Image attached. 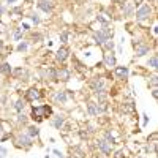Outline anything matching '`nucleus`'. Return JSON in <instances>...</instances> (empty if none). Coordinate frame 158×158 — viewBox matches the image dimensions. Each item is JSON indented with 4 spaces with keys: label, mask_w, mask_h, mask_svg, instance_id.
I'll return each instance as SVG.
<instances>
[{
    "label": "nucleus",
    "mask_w": 158,
    "mask_h": 158,
    "mask_svg": "<svg viewBox=\"0 0 158 158\" xmlns=\"http://www.w3.org/2000/svg\"><path fill=\"white\" fill-rule=\"evenodd\" d=\"M105 46H106V49H111V51L114 49V43L109 41V40H107V41H105Z\"/></svg>",
    "instance_id": "23"
},
{
    "label": "nucleus",
    "mask_w": 158,
    "mask_h": 158,
    "mask_svg": "<svg viewBox=\"0 0 158 158\" xmlns=\"http://www.w3.org/2000/svg\"><path fill=\"white\" fill-rule=\"evenodd\" d=\"M30 17H32V21H33V22H35V24H40V17L37 16V14H32V16H30Z\"/></svg>",
    "instance_id": "26"
},
{
    "label": "nucleus",
    "mask_w": 158,
    "mask_h": 158,
    "mask_svg": "<svg viewBox=\"0 0 158 158\" xmlns=\"http://www.w3.org/2000/svg\"><path fill=\"white\" fill-rule=\"evenodd\" d=\"M14 107H16V111H19V112H21V111L26 107V101H24V100H17V101H16V106H14Z\"/></svg>",
    "instance_id": "18"
},
{
    "label": "nucleus",
    "mask_w": 158,
    "mask_h": 158,
    "mask_svg": "<svg viewBox=\"0 0 158 158\" xmlns=\"http://www.w3.org/2000/svg\"><path fill=\"white\" fill-rule=\"evenodd\" d=\"M38 8L43 10V11H46V13H51L52 11V5L48 2V0H40V2H38Z\"/></svg>",
    "instance_id": "3"
},
{
    "label": "nucleus",
    "mask_w": 158,
    "mask_h": 158,
    "mask_svg": "<svg viewBox=\"0 0 158 158\" xmlns=\"http://www.w3.org/2000/svg\"><path fill=\"white\" fill-rule=\"evenodd\" d=\"M89 114L90 116H96L98 112H101V107H100L98 105H95V103H89Z\"/></svg>",
    "instance_id": "5"
},
{
    "label": "nucleus",
    "mask_w": 158,
    "mask_h": 158,
    "mask_svg": "<svg viewBox=\"0 0 158 158\" xmlns=\"http://www.w3.org/2000/svg\"><path fill=\"white\" fill-rule=\"evenodd\" d=\"M147 52H149V46H138V48H136V55L138 57L146 55Z\"/></svg>",
    "instance_id": "10"
},
{
    "label": "nucleus",
    "mask_w": 158,
    "mask_h": 158,
    "mask_svg": "<svg viewBox=\"0 0 158 158\" xmlns=\"http://www.w3.org/2000/svg\"><path fill=\"white\" fill-rule=\"evenodd\" d=\"M101 33L105 35V37H106L107 40H109L111 37H112V30H111V28H107V27H105V28H103V30H101Z\"/></svg>",
    "instance_id": "19"
},
{
    "label": "nucleus",
    "mask_w": 158,
    "mask_h": 158,
    "mask_svg": "<svg viewBox=\"0 0 158 158\" xmlns=\"http://www.w3.org/2000/svg\"><path fill=\"white\" fill-rule=\"evenodd\" d=\"M92 87L93 89H95V90H101V89H103V79H95V81H93L92 82Z\"/></svg>",
    "instance_id": "14"
},
{
    "label": "nucleus",
    "mask_w": 158,
    "mask_h": 158,
    "mask_svg": "<svg viewBox=\"0 0 158 158\" xmlns=\"http://www.w3.org/2000/svg\"><path fill=\"white\" fill-rule=\"evenodd\" d=\"M3 157H5V155H3V153H2V152H0V158H3Z\"/></svg>",
    "instance_id": "39"
},
{
    "label": "nucleus",
    "mask_w": 158,
    "mask_h": 158,
    "mask_svg": "<svg viewBox=\"0 0 158 158\" xmlns=\"http://www.w3.org/2000/svg\"><path fill=\"white\" fill-rule=\"evenodd\" d=\"M116 74L119 78H127L128 76V68L127 67H117L116 68Z\"/></svg>",
    "instance_id": "7"
},
{
    "label": "nucleus",
    "mask_w": 158,
    "mask_h": 158,
    "mask_svg": "<svg viewBox=\"0 0 158 158\" xmlns=\"http://www.w3.org/2000/svg\"><path fill=\"white\" fill-rule=\"evenodd\" d=\"M38 133H40V130L37 127H30V128H28V134H30V136H38Z\"/></svg>",
    "instance_id": "20"
},
{
    "label": "nucleus",
    "mask_w": 158,
    "mask_h": 158,
    "mask_svg": "<svg viewBox=\"0 0 158 158\" xmlns=\"http://www.w3.org/2000/svg\"><path fill=\"white\" fill-rule=\"evenodd\" d=\"M125 14H131V6H125Z\"/></svg>",
    "instance_id": "28"
},
{
    "label": "nucleus",
    "mask_w": 158,
    "mask_h": 158,
    "mask_svg": "<svg viewBox=\"0 0 158 158\" xmlns=\"http://www.w3.org/2000/svg\"><path fill=\"white\" fill-rule=\"evenodd\" d=\"M114 2H120V3H123V2H125V0H114Z\"/></svg>",
    "instance_id": "37"
},
{
    "label": "nucleus",
    "mask_w": 158,
    "mask_h": 158,
    "mask_svg": "<svg viewBox=\"0 0 158 158\" xmlns=\"http://www.w3.org/2000/svg\"><path fill=\"white\" fill-rule=\"evenodd\" d=\"M105 63L107 67H116V57L112 55V52H111V54H105Z\"/></svg>",
    "instance_id": "6"
},
{
    "label": "nucleus",
    "mask_w": 158,
    "mask_h": 158,
    "mask_svg": "<svg viewBox=\"0 0 158 158\" xmlns=\"http://www.w3.org/2000/svg\"><path fill=\"white\" fill-rule=\"evenodd\" d=\"M26 49H27V43H21V44L17 46V51H19V52L26 51Z\"/></svg>",
    "instance_id": "24"
},
{
    "label": "nucleus",
    "mask_w": 158,
    "mask_h": 158,
    "mask_svg": "<svg viewBox=\"0 0 158 158\" xmlns=\"http://www.w3.org/2000/svg\"><path fill=\"white\" fill-rule=\"evenodd\" d=\"M0 71H2L3 74H10L11 73V67H10V63H2V65H0Z\"/></svg>",
    "instance_id": "16"
},
{
    "label": "nucleus",
    "mask_w": 158,
    "mask_h": 158,
    "mask_svg": "<svg viewBox=\"0 0 158 158\" xmlns=\"http://www.w3.org/2000/svg\"><path fill=\"white\" fill-rule=\"evenodd\" d=\"M68 59V49L67 48H60L59 51H57V60H60V62H65Z\"/></svg>",
    "instance_id": "4"
},
{
    "label": "nucleus",
    "mask_w": 158,
    "mask_h": 158,
    "mask_svg": "<svg viewBox=\"0 0 158 158\" xmlns=\"http://www.w3.org/2000/svg\"><path fill=\"white\" fill-rule=\"evenodd\" d=\"M54 100H55V101H60V103H65L67 101V93L65 92H57L55 96H54Z\"/></svg>",
    "instance_id": "11"
},
{
    "label": "nucleus",
    "mask_w": 158,
    "mask_h": 158,
    "mask_svg": "<svg viewBox=\"0 0 158 158\" xmlns=\"http://www.w3.org/2000/svg\"><path fill=\"white\" fill-rule=\"evenodd\" d=\"M150 82H152V85H157V84H158V81H157V76H153V78H152V81H150Z\"/></svg>",
    "instance_id": "30"
},
{
    "label": "nucleus",
    "mask_w": 158,
    "mask_h": 158,
    "mask_svg": "<svg viewBox=\"0 0 158 158\" xmlns=\"http://www.w3.org/2000/svg\"><path fill=\"white\" fill-rule=\"evenodd\" d=\"M157 63H158V62H157V55H152V57L149 59V62H147V65L155 70V68H157Z\"/></svg>",
    "instance_id": "17"
},
{
    "label": "nucleus",
    "mask_w": 158,
    "mask_h": 158,
    "mask_svg": "<svg viewBox=\"0 0 158 158\" xmlns=\"http://www.w3.org/2000/svg\"><path fill=\"white\" fill-rule=\"evenodd\" d=\"M105 138H106V142H109L111 146L114 144V138L111 136V133H109V131H106V133H105Z\"/></svg>",
    "instance_id": "21"
},
{
    "label": "nucleus",
    "mask_w": 158,
    "mask_h": 158,
    "mask_svg": "<svg viewBox=\"0 0 158 158\" xmlns=\"http://www.w3.org/2000/svg\"><path fill=\"white\" fill-rule=\"evenodd\" d=\"M26 120H27V117L24 116V114H21V116H19V122H22V123H24Z\"/></svg>",
    "instance_id": "29"
},
{
    "label": "nucleus",
    "mask_w": 158,
    "mask_h": 158,
    "mask_svg": "<svg viewBox=\"0 0 158 158\" xmlns=\"http://www.w3.org/2000/svg\"><path fill=\"white\" fill-rule=\"evenodd\" d=\"M14 38H16V40H19V38H21V28H17V30L14 32Z\"/></svg>",
    "instance_id": "27"
},
{
    "label": "nucleus",
    "mask_w": 158,
    "mask_h": 158,
    "mask_svg": "<svg viewBox=\"0 0 158 158\" xmlns=\"http://www.w3.org/2000/svg\"><path fill=\"white\" fill-rule=\"evenodd\" d=\"M68 37H70V33H68L67 30H65V32H62V33H60V41H62V43H67Z\"/></svg>",
    "instance_id": "22"
},
{
    "label": "nucleus",
    "mask_w": 158,
    "mask_h": 158,
    "mask_svg": "<svg viewBox=\"0 0 158 158\" xmlns=\"http://www.w3.org/2000/svg\"><path fill=\"white\" fill-rule=\"evenodd\" d=\"M63 122H65V119H63L62 116H59V117L55 119V120H54V123H52V125L57 128V130H60V127L63 125Z\"/></svg>",
    "instance_id": "15"
},
{
    "label": "nucleus",
    "mask_w": 158,
    "mask_h": 158,
    "mask_svg": "<svg viewBox=\"0 0 158 158\" xmlns=\"http://www.w3.org/2000/svg\"><path fill=\"white\" fill-rule=\"evenodd\" d=\"M95 40H96L98 44H105V41H107V38L101 33V32H96V33H95Z\"/></svg>",
    "instance_id": "13"
},
{
    "label": "nucleus",
    "mask_w": 158,
    "mask_h": 158,
    "mask_svg": "<svg viewBox=\"0 0 158 158\" xmlns=\"http://www.w3.org/2000/svg\"><path fill=\"white\" fill-rule=\"evenodd\" d=\"M6 2H8V3H14L16 0H6Z\"/></svg>",
    "instance_id": "36"
},
{
    "label": "nucleus",
    "mask_w": 158,
    "mask_h": 158,
    "mask_svg": "<svg viewBox=\"0 0 158 158\" xmlns=\"http://www.w3.org/2000/svg\"><path fill=\"white\" fill-rule=\"evenodd\" d=\"M3 13V8H2V6H0V14H2Z\"/></svg>",
    "instance_id": "38"
},
{
    "label": "nucleus",
    "mask_w": 158,
    "mask_h": 158,
    "mask_svg": "<svg viewBox=\"0 0 158 158\" xmlns=\"http://www.w3.org/2000/svg\"><path fill=\"white\" fill-rule=\"evenodd\" d=\"M57 78L62 79V81H68V79H70V71L68 70H60L59 74H57Z\"/></svg>",
    "instance_id": "12"
},
{
    "label": "nucleus",
    "mask_w": 158,
    "mask_h": 158,
    "mask_svg": "<svg viewBox=\"0 0 158 158\" xmlns=\"http://www.w3.org/2000/svg\"><path fill=\"white\" fill-rule=\"evenodd\" d=\"M98 149L101 150L103 153H106V155H109V153H111V144H109V142H106L105 139L98 141Z\"/></svg>",
    "instance_id": "2"
},
{
    "label": "nucleus",
    "mask_w": 158,
    "mask_h": 158,
    "mask_svg": "<svg viewBox=\"0 0 158 158\" xmlns=\"http://www.w3.org/2000/svg\"><path fill=\"white\" fill-rule=\"evenodd\" d=\"M0 152H2V153H3V155H6V149H3V147H2V146H0Z\"/></svg>",
    "instance_id": "32"
},
{
    "label": "nucleus",
    "mask_w": 158,
    "mask_h": 158,
    "mask_svg": "<svg viewBox=\"0 0 158 158\" xmlns=\"http://www.w3.org/2000/svg\"><path fill=\"white\" fill-rule=\"evenodd\" d=\"M142 117H144V125H146V123H147V122H149V117H147V116H146V114H144V116H142Z\"/></svg>",
    "instance_id": "34"
},
{
    "label": "nucleus",
    "mask_w": 158,
    "mask_h": 158,
    "mask_svg": "<svg viewBox=\"0 0 158 158\" xmlns=\"http://www.w3.org/2000/svg\"><path fill=\"white\" fill-rule=\"evenodd\" d=\"M134 5H142V0H134Z\"/></svg>",
    "instance_id": "33"
},
{
    "label": "nucleus",
    "mask_w": 158,
    "mask_h": 158,
    "mask_svg": "<svg viewBox=\"0 0 158 158\" xmlns=\"http://www.w3.org/2000/svg\"><path fill=\"white\" fill-rule=\"evenodd\" d=\"M125 157V152L123 150H119V152H116V157L114 158H123Z\"/></svg>",
    "instance_id": "25"
},
{
    "label": "nucleus",
    "mask_w": 158,
    "mask_h": 158,
    "mask_svg": "<svg viewBox=\"0 0 158 158\" xmlns=\"http://www.w3.org/2000/svg\"><path fill=\"white\" fill-rule=\"evenodd\" d=\"M19 146H24V147H30L32 146V141L28 136H21L19 138Z\"/></svg>",
    "instance_id": "9"
},
{
    "label": "nucleus",
    "mask_w": 158,
    "mask_h": 158,
    "mask_svg": "<svg viewBox=\"0 0 158 158\" xmlns=\"http://www.w3.org/2000/svg\"><path fill=\"white\" fill-rule=\"evenodd\" d=\"M152 96H153V98H157V96H158V93H157V90H153V92H152Z\"/></svg>",
    "instance_id": "35"
},
{
    "label": "nucleus",
    "mask_w": 158,
    "mask_h": 158,
    "mask_svg": "<svg viewBox=\"0 0 158 158\" xmlns=\"http://www.w3.org/2000/svg\"><path fill=\"white\" fill-rule=\"evenodd\" d=\"M150 16V6L149 5H142L141 8L136 11V19L138 21H144Z\"/></svg>",
    "instance_id": "1"
},
{
    "label": "nucleus",
    "mask_w": 158,
    "mask_h": 158,
    "mask_svg": "<svg viewBox=\"0 0 158 158\" xmlns=\"http://www.w3.org/2000/svg\"><path fill=\"white\" fill-rule=\"evenodd\" d=\"M40 92L37 90V89H30V90L27 92V98L28 100H40Z\"/></svg>",
    "instance_id": "8"
},
{
    "label": "nucleus",
    "mask_w": 158,
    "mask_h": 158,
    "mask_svg": "<svg viewBox=\"0 0 158 158\" xmlns=\"http://www.w3.org/2000/svg\"><path fill=\"white\" fill-rule=\"evenodd\" d=\"M54 153H55V155H57V158H63V157H62V153H60L59 150H54Z\"/></svg>",
    "instance_id": "31"
}]
</instances>
